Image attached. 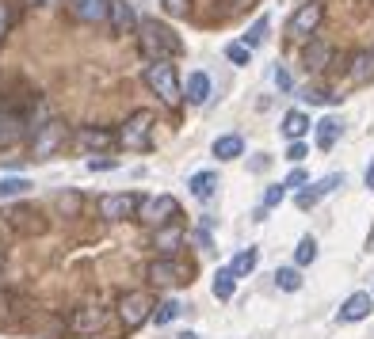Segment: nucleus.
<instances>
[{
    "instance_id": "obj_1",
    "label": "nucleus",
    "mask_w": 374,
    "mask_h": 339,
    "mask_svg": "<svg viewBox=\"0 0 374 339\" xmlns=\"http://www.w3.org/2000/svg\"><path fill=\"white\" fill-rule=\"evenodd\" d=\"M138 50H142L145 61H168V58H176V54H183V42L172 27H164V23H157L153 16H145V20H138Z\"/></svg>"
},
{
    "instance_id": "obj_2",
    "label": "nucleus",
    "mask_w": 374,
    "mask_h": 339,
    "mask_svg": "<svg viewBox=\"0 0 374 339\" xmlns=\"http://www.w3.org/2000/svg\"><path fill=\"white\" fill-rule=\"evenodd\" d=\"M69 141V126L61 118H46L35 126V137H31V160H50L58 156Z\"/></svg>"
},
{
    "instance_id": "obj_3",
    "label": "nucleus",
    "mask_w": 374,
    "mask_h": 339,
    "mask_svg": "<svg viewBox=\"0 0 374 339\" xmlns=\"http://www.w3.org/2000/svg\"><path fill=\"white\" fill-rule=\"evenodd\" d=\"M145 275L153 286H191V275H195V263L191 259H180V256H161L145 267Z\"/></svg>"
},
{
    "instance_id": "obj_4",
    "label": "nucleus",
    "mask_w": 374,
    "mask_h": 339,
    "mask_svg": "<svg viewBox=\"0 0 374 339\" xmlns=\"http://www.w3.org/2000/svg\"><path fill=\"white\" fill-rule=\"evenodd\" d=\"M145 84H149V92H157V96L168 103V107L183 103V88H180V77H176V65L149 61L145 65Z\"/></svg>"
},
{
    "instance_id": "obj_5",
    "label": "nucleus",
    "mask_w": 374,
    "mask_h": 339,
    "mask_svg": "<svg viewBox=\"0 0 374 339\" xmlns=\"http://www.w3.org/2000/svg\"><path fill=\"white\" fill-rule=\"evenodd\" d=\"M153 122H157V115L149 107H138L134 115H130L126 122H123V130H119V141H123L126 149H149L153 145Z\"/></svg>"
},
{
    "instance_id": "obj_6",
    "label": "nucleus",
    "mask_w": 374,
    "mask_h": 339,
    "mask_svg": "<svg viewBox=\"0 0 374 339\" xmlns=\"http://www.w3.org/2000/svg\"><path fill=\"white\" fill-rule=\"evenodd\" d=\"M321 20H325V0H306V4L294 8L291 20H286V35L291 39H313Z\"/></svg>"
},
{
    "instance_id": "obj_7",
    "label": "nucleus",
    "mask_w": 374,
    "mask_h": 339,
    "mask_svg": "<svg viewBox=\"0 0 374 339\" xmlns=\"http://www.w3.org/2000/svg\"><path fill=\"white\" fill-rule=\"evenodd\" d=\"M172 218H180V202L172 195H153V199H142V206H138V221L153 225V229L172 225Z\"/></svg>"
},
{
    "instance_id": "obj_8",
    "label": "nucleus",
    "mask_w": 374,
    "mask_h": 339,
    "mask_svg": "<svg viewBox=\"0 0 374 339\" xmlns=\"http://www.w3.org/2000/svg\"><path fill=\"white\" fill-rule=\"evenodd\" d=\"M153 297L145 294V290H130V294H123V301H119V316H123L126 332H134V328H142L149 316H153Z\"/></svg>"
},
{
    "instance_id": "obj_9",
    "label": "nucleus",
    "mask_w": 374,
    "mask_h": 339,
    "mask_svg": "<svg viewBox=\"0 0 374 339\" xmlns=\"http://www.w3.org/2000/svg\"><path fill=\"white\" fill-rule=\"evenodd\" d=\"M27 316H31V301L23 294H16V290H0V328L12 332V328H20Z\"/></svg>"
},
{
    "instance_id": "obj_10",
    "label": "nucleus",
    "mask_w": 374,
    "mask_h": 339,
    "mask_svg": "<svg viewBox=\"0 0 374 339\" xmlns=\"http://www.w3.org/2000/svg\"><path fill=\"white\" fill-rule=\"evenodd\" d=\"M27 137V115L20 107H0V153L16 149Z\"/></svg>"
},
{
    "instance_id": "obj_11",
    "label": "nucleus",
    "mask_w": 374,
    "mask_h": 339,
    "mask_svg": "<svg viewBox=\"0 0 374 339\" xmlns=\"http://www.w3.org/2000/svg\"><path fill=\"white\" fill-rule=\"evenodd\" d=\"M138 206H142V199H138L134 191L104 195V199H99V214H104L107 221H126V218H138Z\"/></svg>"
},
{
    "instance_id": "obj_12",
    "label": "nucleus",
    "mask_w": 374,
    "mask_h": 339,
    "mask_svg": "<svg viewBox=\"0 0 374 339\" xmlns=\"http://www.w3.org/2000/svg\"><path fill=\"white\" fill-rule=\"evenodd\" d=\"M104 324H107V309H99V305H80V309H73V316H69L73 335H96Z\"/></svg>"
},
{
    "instance_id": "obj_13",
    "label": "nucleus",
    "mask_w": 374,
    "mask_h": 339,
    "mask_svg": "<svg viewBox=\"0 0 374 339\" xmlns=\"http://www.w3.org/2000/svg\"><path fill=\"white\" fill-rule=\"evenodd\" d=\"M8 221H12L16 233H27V237L46 233V221H42L39 206H12V210H8Z\"/></svg>"
},
{
    "instance_id": "obj_14",
    "label": "nucleus",
    "mask_w": 374,
    "mask_h": 339,
    "mask_svg": "<svg viewBox=\"0 0 374 339\" xmlns=\"http://www.w3.org/2000/svg\"><path fill=\"white\" fill-rule=\"evenodd\" d=\"M69 4V16L80 23H104L111 16V0H65Z\"/></svg>"
},
{
    "instance_id": "obj_15",
    "label": "nucleus",
    "mask_w": 374,
    "mask_h": 339,
    "mask_svg": "<svg viewBox=\"0 0 374 339\" xmlns=\"http://www.w3.org/2000/svg\"><path fill=\"white\" fill-rule=\"evenodd\" d=\"M340 183H344V175H340V172H332V175H325V180L310 183V187H306V191H298V199H294V202H298V210H313V206L321 202L329 191H336V187H340Z\"/></svg>"
},
{
    "instance_id": "obj_16",
    "label": "nucleus",
    "mask_w": 374,
    "mask_h": 339,
    "mask_svg": "<svg viewBox=\"0 0 374 339\" xmlns=\"http://www.w3.org/2000/svg\"><path fill=\"white\" fill-rule=\"evenodd\" d=\"M329 61H332V46L325 42V39H310V42H306V50H302V65H306L310 73H321Z\"/></svg>"
},
{
    "instance_id": "obj_17",
    "label": "nucleus",
    "mask_w": 374,
    "mask_h": 339,
    "mask_svg": "<svg viewBox=\"0 0 374 339\" xmlns=\"http://www.w3.org/2000/svg\"><path fill=\"white\" fill-rule=\"evenodd\" d=\"M111 35H119V39H123V35H130V27H134V8L126 4V0H111Z\"/></svg>"
},
{
    "instance_id": "obj_18",
    "label": "nucleus",
    "mask_w": 374,
    "mask_h": 339,
    "mask_svg": "<svg viewBox=\"0 0 374 339\" xmlns=\"http://www.w3.org/2000/svg\"><path fill=\"white\" fill-rule=\"evenodd\" d=\"M207 96H210V77H207V73H191L187 84H183V99L191 103V107H203Z\"/></svg>"
},
{
    "instance_id": "obj_19",
    "label": "nucleus",
    "mask_w": 374,
    "mask_h": 339,
    "mask_svg": "<svg viewBox=\"0 0 374 339\" xmlns=\"http://www.w3.org/2000/svg\"><path fill=\"white\" fill-rule=\"evenodd\" d=\"M180 244H183V229L176 221L172 225H161V229L153 233V248H161L164 256H176V248H180Z\"/></svg>"
},
{
    "instance_id": "obj_20",
    "label": "nucleus",
    "mask_w": 374,
    "mask_h": 339,
    "mask_svg": "<svg viewBox=\"0 0 374 339\" xmlns=\"http://www.w3.org/2000/svg\"><path fill=\"white\" fill-rule=\"evenodd\" d=\"M370 77H374V50H359V54H351L348 80H351V84H367Z\"/></svg>"
},
{
    "instance_id": "obj_21",
    "label": "nucleus",
    "mask_w": 374,
    "mask_h": 339,
    "mask_svg": "<svg viewBox=\"0 0 374 339\" xmlns=\"http://www.w3.org/2000/svg\"><path fill=\"white\" fill-rule=\"evenodd\" d=\"M370 305H374V301H370V294H351V297L340 305V320H348V324H351V320L370 316Z\"/></svg>"
},
{
    "instance_id": "obj_22",
    "label": "nucleus",
    "mask_w": 374,
    "mask_h": 339,
    "mask_svg": "<svg viewBox=\"0 0 374 339\" xmlns=\"http://www.w3.org/2000/svg\"><path fill=\"white\" fill-rule=\"evenodd\" d=\"M283 134L291 141H302L306 134H310V115H306V111H286L283 115Z\"/></svg>"
},
{
    "instance_id": "obj_23",
    "label": "nucleus",
    "mask_w": 374,
    "mask_h": 339,
    "mask_svg": "<svg viewBox=\"0 0 374 339\" xmlns=\"http://www.w3.org/2000/svg\"><path fill=\"white\" fill-rule=\"evenodd\" d=\"M187 187H191V195L195 199H203L207 202L214 191H218V172H195L191 180H187Z\"/></svg>"
},
{
    "instance_id": "obj_24",
    "label": "nucleus",
    "mask_w": 374,
    "mask_h": 339,
    "mask_svg": "<svg viewBox=\"0 0 374 339\" xmlns=\"http://www.w3.org/2000/svg\"><path fill=\"white\" fill-rule=\"evenodd\" d=\"M77 141L84 149H111L115 145V134H111V130H99V126H84Z\"/></svg>"
},
{
    "instance_id": "obj_25",
    "label": "nucleus",
    "mask_w": 374,
    "mask_h": 339,
    "mask_svg": "<svg viewBox=\"0 0 374 339\" xmlns=\"http://www.w3.org/2000/svg\"><path fill=\"white\" fill-rule=\"evenodd\" d=\"M256 263H260V248H241L237 256H233L229 271H233L237 278H245V275H252V271H256Z\"/></svg>"
},
{
    "instance_id": "obj_26",
    "label": "nucleus",
    "mask_w": 374,
    "mask_h": 339,
    "mask_svg": "<svg viewBox=\"0 0 374 339\" xmlns=\"http://www.w3.org/2000/svg\"><path fill=\"white\" fill-rule=\"evenodd\" d=\"M241 153H245V141H241L237 134H226V137L214 141V156L218 160H237Z\"/></svg>"
},
{
    "instance_id": "obj_27",
    "label": "nucleus",
    "mask_w": 374,
    "mask_h": 339,
    "mask_svg": "<svg viewBox=\"0 0 374 339\" xmlns=\"http://www.w3.org/2000/svg\"><path fill=\"white\" fill-rule=\"evenodd\" d=\"M336 137H340V118H321L317 122V149H332Z\"/></svg>"
},
{
    "instance_id": "obj_28",
    "label": "nucleus",
    "mask_w": 374,
    "mask_h": 339,
    "mask_svg": "<svg viewBox=\"0 0 374 339\" xmlns=\"http://www.w3.org/2000/svg\"><path fill=\"white\" fill-rule=\"evenodd\" d=\"M233 290H237V275H233L229 267H218V275H214V297H218V301H229Z\"/></svg>"
},
{
    "instance_id": "obj_29",
    "label": "nucleus",
    "mask_w": 374,
    "mask_h": 339,
    "mask_svg": "<svg viewBox=\"0 0 374 339\" xmlns=\"http://www.w3.org/2000/svg\"><path fill=\"white\" fill-rule=\"evenodd\" d=\"M54 202H58V210L65 214V218H80V210H84V195L80 191H61Z\"/></svg>"
},
{
    "instance_id": "obj_30",
    "label": "nucleus",
    "mask_w": 374,
    "mask_h": 339,
    "mask_svg": "<svg viewBox=\"0 0 374 339\" xmlns=\"http://www.w3.org/2000/svg\"><path fill=\"white\" fill-rule=\"evenodd\" d=\"M27 187H31V180H23V175H4L0 180V199H20Z\"/></svg>"
},
{
    "instance_id": "obj_31",
    "label": "nucleus",
    "mask_w": 374,
    "mask_h": 339,
    "mask_svg": "<svg viewBox=\"0 0 374 339\" xmlns=\"http://www.w3.org/2000/svg\"><path fill=\"white\" fill-rule=\"evenodd\" d=\"M275 282H279V290H286V294L302 290V275H298V267H279L275 271Z\"/></svg>"
},
{
    "instance_id": "obj_32",
    "label": "nucleus",
    "mask_w": 374,
    "mask_h": 339,
    "mask_svg": "<svg viewBox=\"0 0 374 339\" xmlns=\"http://www.w3.org/2000/svg\"><path fill=\"white\" fill-rule=\"evenodd\" d=\"M313 259H317V240L302 237V240H298V248H294V263H298V267H310Z\"/></svg>"
},
{
    "instance_id": "obj_33",
    "label": "nucleus",
    "mask_w": 374,
    "mask_h": 339,
    "mask_svg": "<svg viewBox=\"0 0 374 339\" xmlns=\"http://www.w3.org/2000/svg\"><path fill=\"white\" fill-rule=\"evenodd\" d=\"M267 27H271V20H267V16H260V20L248 27V35H245V46H248V50H256V46L267 39Z\"/></svg>"
},
{
    "instance_id": "obj_34",
    "label": "nucleus",
    "mask_w": 374,
    "mask_h": 339,
    "mask_svg": "<svg viewBox=\"0 0 374 339\" xmlns=\"http://www.w3.org/2000/svg\"><path fill=\"white\" fill-rule=\"evenodd\" d=\"M176 316H180V301H176V297H168V301H161V305L153 309L157 324H168V320H176Z\"/></svg>"
},
{
    "instance_id": "obj_35",
    "label": "nucleus",
    "mask_w": 374,
    "mask_h": 339,
    "mask_svg": "<svg viewBox=\"0 0 374 339\" xmlns=\"http://www.w3.org/2000/svg\"><path fill=\"white\" fill-rule=\"evenodd\" d=\"M226 58H229L233 65H248V58H252V50H248V46H245V42H229V46H226Z\"/></svg>"
},
{
    "instance_id": "obj_36",
    "label": "nucleus",
    "mask_w": 374,
    "mask_h": 339,
    "mask_svg": "<svg viewBox=\"0 0 374 339\" xmlns=\"http://www.w3.org/2000/svg\"><path fill=\"white\" fill-rule=\"evenodd\" d=\"M161 8L172 16V20H183V16L191 12V0H161Z\"/></svg>"
},
{
    "instance_id": "obj_37",
    "label": "nucleus",
    "mask_w": 374,
    "mask_h": 339,
    "mask_svg": "<svg viewBox=\"0 0 374 339\" xmlns=\"http://www.w3.org/2000/svg\"><path fill=\"white\" fill-rule=\"evenodd\" d=\"M286 199V183H275V187H267L264 191V210H271V206H279Z\"/></svg>"
},
{
    "instance_id": "obj_38",
    "label": "nucleus",
    "mask_w": 374,
    "mask_h": 339,
    "mask_svg": "<svg viewBox=\"0 0 374 339\" xmlns=\"http://www.w3.org/2000/svg\"><path fill=\"white\" fill-rule=\"evenodd\" d=\"M283 183H286V191H291V187H306V183H310V175H306V172H302V168H294V172H291V175H286V180H283Z\"/></svg>"
},
{
    "instance_id": "obj_39",
    "label": "nucleus",
    "mask_w": 374,
    "mask_h": 339,
    "mask_svg": "<svg viewBox=\"0 0 374 339\" xmlns=\"http://www.w3.org/2000/svg\"><path fill=\"white\" fill-rule=\"evenodd\" d=\"M286 160H291V164L306 160V141H291V149H286Z\"/></svg>"
},
{
    "instance_id": "obj_40",
    "label": "nucleus",
    "mask_w": 374,
    "mask_h": 339,
    "mask_svg": "<svg viewBox=\"0 0 374 339\" xmlns=\"http://www.w3.org/2000/svg\"><path fill=\"white\" fill-rule=\"evenodd\" d=\"M302 99H306V103H329V99H336V96H329V92H317V88H306Z\"/></svg>"
},
{
    "instance_id": "obj_41",
    "label": "nucleus",
    "mask_w": 374,
    "mask_h": 339,
    "mask_svg": "<svg viewBox=\"0 0 374 339\" xmlns=\"http://www.w3.org/2000/svg\"><path fill=\"white\" fill-rule=\"evenodd\" d=\"M107 168H115V160H88V172H107Z\"/></svg>"
},
{
    "instance_id": "obj_42",
    "label": "nucleus",
    "mask_w": 374,
    "mask_h": 339,
    "mask_svg": "<svg viewBox=\"0 0 374 339\" xmlns=\"http://www.w3.org/2000/svg\"><path fill=\"white\" fill-rule=\"evenodd\" d=\"M12 233H16V229H12V221H8V214H0V244L12 237Z\"/></svg>"
},
{
    "instance_id": "obj_43",
    "label": "nucleus",
    "mask_w": 374,
    "mask_h": 339,
    "mask_svg": "<svg viewBox=\"0 0 374 339\" xmlns=\"http://www.w3.org/2000/svg\"><path fill=\"white\" fill-rule=\"evenodd\" d=\"M275 84H279L283 92H291V73H286V69H275Z\"/></svg>"
},
{
    "instance_id": "obj_44",
    "label": "nucleus",
    "mask_w": 374,
    "mask_h": 339,
    "mask_svg": "<svg viewBox=\"0 0 374 339\" xmlns=\"http://www.w3.org/2000/svg\"><path fill=\"white\" fill-rule=\"evenodd\" d=\"M8 23H12V16H8V4H4V0H0V39H4Z\"/></svg>"
},
{
    "instance_id": "obj_45",
    "label": "nucleus",
    "mask_w": 374,
    "mask_h": 339,
    "mask_svg": "<svg viewBox=\"0 0 374 339\" xmlns=\"http://www.w3.org/2000/svg\"><path fill=\"white\" fill-rule=\"evenodd\" d=\"M27 8H46V4H58V0H23Z\"/></svg>"
},
{
    "instance_id": "obj_46",
    "label": "nucleus",
    "mask_w": 374,
    "mask_h": 339,
    "mask_svg": "<svg viewBox=\"0 0 374 339\" xmlns=\"http://www.w3.org/2000/svg\"><path fill=\"white\" fill-rule=\"evenodd\" d=\"M367 187L374 191V156H370V164H367Z\"/></svg>"
},
{
    "instance_id": "obj_47",
    "label": "nucleus",
    "mask_w": 374,
    "mask_h": 339,
    "mask_svg": "<svg viewBox=\"0 0 374 339\" xmlns=\"http://www.w3.org/2000/svg\"><path fill=\"white\" fill-rule=\"evenodd\" d=\"M229 8H245V4H252V0H226Z\"/></svg>"
},
{
    "instance_id": "obj_48",
    "label": "nucleus",
    "mask_w": 374,
    "mask_h": 339,
    "mask_svg": "<svg viewBox=\"0 0 374 339\" xmlns=\"http://www.w3.org/2000/svg\"><path fill=\"white\" fill-rule=\"evenodd\" d=\"M180 339H199V335H195V332H180Z\"/></svg>"
},
{
    "instance_id": "obj_49",
    "label": "nucleus",
    "mask_w": 374,
    "mask_h": 339,
    "mask_svg": "<svg viewBox=\"0 0 374 339\" xmlns=\"http://www.w3.org/2000/svg\"><path fill=\"white\" fill-rule=\"evenodd\" d=\"M4 256H8V252H4V244H0V267H4Z\"/></svg>"
}]
</instances>
